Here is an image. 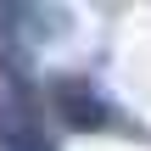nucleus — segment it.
Masks as SVG:
<instances>
[{"instance_id":"1","label":"nucleus","mask_w":151,"mask_h":151,"mask_svg":"<svg viewBox=\"0 0 151 151\" xmlns=\"http://www.w3.org/2000/svg\"><path fill=\"white\" fill-rule=\"evenodd\" d=\"M50 106H56V118H62L67 129H84V134L112 123V106H106V101H101V90H95V84H84V78H56Z\"/></svg>"},{"instance_id":"2","label":"nucleus","mask_w":151,"mask_h":151,"mask_svg":"<svg viewBox=\"0 0 151 151\" xmlns=\"http://www.w3.org/2000/svg\"><path fill=\"white\" fill-rule=\"evenodd\" d=\"M0 140H6V151H50L22 118H11V112H6V123H0Z\"/></svg>"}]
</instances>
